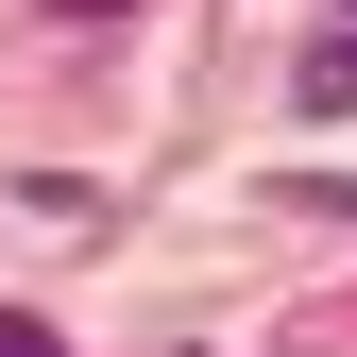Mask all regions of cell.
I'll return each instance as SVG.
<instances>
[{"label": "cell", "instance_id": "cell-1", "mask_svg": "<svg viewBox=\"0 0 357 357\" xmlns=\"http://www.w3.org/2000/svg\"><path fill=\"white\" fill-rule=\"evenodd\" d=\"M306 102H357V34H324V52H306Z\"/></svg>", "mask_w": 357, "mask_h": 357}, {"label": "cell", "instance_id": "cell-2", "mask_svg": "<svg viewBox=\"0 0 357 357\" xmlns=\"http://www.w3.org/2000/svg\"><path fill=\"white\" fill-rule=\"evenodd\" d=\"M0 357H52V340H34V324H0Z\"/></svg>", "mask_w": 357, "mask_h": 357}]
</instances>
